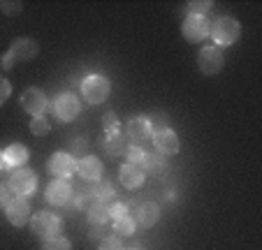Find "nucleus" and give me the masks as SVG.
Segmentation results:
<instances>
[{
    "label": "nucleus",
    "mask_w": 262,
    "mask_h": 250,
    "mask_svg": "<svg viewBox=\"0 0 262 250\" xmlns=\"http://www.w3.org/2000/svg\"><path fill=\"white\" fill-rule=\"evenodd\" d=\"M133 250H139V248H133Z\"/></svg>",
    "instance_id": "38"
},
{
    "label": "nucleus",
    "mask_w": 262,
    "mask_h": 250,
    "mask_svg": "<svg viewBox=\"0 0 262 250\" xmlns=\"http://www.w3.org/2000/svg\"><path fill=\"white\" fill-rule=\"evenodd\" d=\"M188 10H190V14L207 16L213 10V3L211 0H193V3H188Z\"/></svg>",
    "instance_id": "27"
},
{
    "label": "nucleus",
    "mask_w": 262,
    "mask_h": 250,
    "mask_svg": "<svg viewBox=\"0 0 262 250\" xmlns=\"http://www.w3.org/2000/svg\"><path fill=\"white\" fill-rule=\"evenodd\" d=\"M102 128H104V132H116L119 130V116H116L114 111H107L102 116Z\"/></svg>",
    "instance_id": "29"
},
{
    "label": "nucleus",
    "mask_w": 262,
    "mask_h": 250,
    "mask_svg": "<svg viewBox=\"0 0 262 250\" xmlns=\"http://www.w3.org/2000/svg\"><path fill=\"white\" fill-rule=\"evenodd\" d=\"M160 220V206L156 201H142L137 206V222L142 227H154Z\"/></svg>",
    "instance_id": "18"
},
{
    "label": "nucleus",
    "mask_w": 262,
    "mask_h": 250,
    "mask_svg": "<svg viewBox=\"0 0 262 250\" xmlns=\"http://www.w3.org/2000/svg\"><path fill=\"white\" fill-rule=\"evenodd\" d=\"M154 146H156V151L163 153V155H177L179 148H181V142H179L174 130L165 128L154 134Z\"/></svg>",
    "instance_id": "14"
},
{
    "label": "nucleus",
    "mask_w": 262,
    "mask_h": 250,
    "mask_svg": "<svg viewBox=\"0 0 262 250\" xmlns=\"http://www.w3.org/2000/svg\"><path fill=\"white\" fill-rule=\"evenodd\" d=\"M151 123L146 116H135L128 121V128H125V137L128 142H133V146H144L146 142H151Z\"/></svg>",
    "instance_id": "10"
},
{
    "label": "nucleus",
    "mask_w": 262,
    "mask_h": 250,
    "mask_svg": "<svg viewBox=\"0 0 262 250\" xmlns=\"http://www.w3.org/2000/svg\"><path fill=\"white\" fill-rule=\"evenodd\" d=\"M60 225H63L60 218L49 211H40V213H35V216H30V232L45 241L51 239V236H58Z\"/></svg>",
    "instance_id": "4"
},
{
    "label": "nucleus",
    "mask_w": 262,
    "mask_h": 250,
    "mask_svg": "<svg viewBox=\"0 0 262 250\" xmlns=\"http://www.w3.org/2000/svg\"><path fill=\"white\" fill-rule=\"evenodd\" d=\"M12 95V83L7 81V79H3L0 77V107L5 104V100Z\"/></svg>",
    "instance_id": "36"
},
{
    "label": "nucleus",
    "mask_w": 262,
    "mask_h": 250,
    "mask_svg": "<svg viewBox=\"0 0 262 250\" xmlns=\"http://www.w3.org/2000/svg\"><path fill=\"white\" fill-rule=\"evenodd\" d=\"M42 250H72V243H70V239H65V236H51V239L45 241V245H42Z\"/></svg>",
    "instance_id": "25"
},
{
    "label": "nucleus",
    "mask_w": 262,
    "mask_h": 250,
    "mask_svg": "<svg viewBox=\"0 0 262 250\" xmlns=\"http://www.w3.org/2000/svg\"><path fill=\"white\" fill-rule=\"evenodd\" d=\"M37 51H40V47H37V42L30 37H21V39H14L12 42V47L7 49V54L3 56V70H12L14 67V63H19V60H33L35 56H37Z\"/></svg>",
    "instance_id": "2"
},
{
    "label": "nucleus",
    "mask_w": 262,
    "mask_h": 250,
    "mask_svg": "<svg viewBox=\"0 0 262 250\" xmlns=\"http://www.w3.org/2000/svg\"><path fill=\"white\" fill-rule=\"evenodd\" d=\"M21 107L26 109V111L30 113V116H45V111L49 109V100H47L45 90L35 88V86H30V88H26L24 93H21Z\"/></svg>",
    "instance_id": "8"
},
{
    "label": "nucleus",
    "mask_w": 262,
    "mask_h": 250,
    "mask_svg": "<svg viewBox=\"0 0 262 250\" xmlns=\"http://www.w3.org/2000/svg\"><path fill=\"white\" fill-rule=\"evenodd\" d=\"M119 178H121V183H123L128 190H135V188H139L144 183L146 172H144L142 167H135V165H128V162H125V165L121 167Z\"/></svg>",
    "instance_id": "16"
},
{
    "label": "nucleus",
    "mask_w": 262,
    "mask_h": 250,
    "mask_svg": "<svg viewBox=\"0 0 262 250\" xmlns=\"http://www.w3.org/2000/svg\"><path fill=\"white\" fill-rule=\"evenodd\" d=\"M109 216L114 218V220H119V218H125V216H128V204H123V201H116L114 206H109Z\"/></svg>",
    "instance_id": "31"
},
{
    "label": "nucleus",
    "mask_w": 262,
    "mask_h": 250,
    "mask_svg": "<svg viewBox=\"0 0 262 250\" xmlns=\"http://www.w3.org/2000/svg\"><path fill=\"white\" fill-rule=\"evenodd\" d=\"M148 118V123H151V128H158V130H165L167 128V118H165V113L163 111H158V113H151V116H146Z\"/></svg>",
    "instance_id": "34"
},
{
    "label": "nucleus",
    "mask_w": 262,
    "mask_h": 250,
    "mask_svg": "<svg viewBox=\"0 0 262 250\" xmlns=\"http://www.w3.org/2000/svg\"><path fill=\"white\" fill-rule=\"evenodd\" d=\"M47 169L56 178H70L77 172V160L70 153H54L49 157V162H47Z\"/></svg>",
    "instance_id": "13"
},
{
    "label": "nucleus",
    "mask_w": 262,
    "mask_h": 250,
    "mask_svg": "<svg viewBox=\"0 0 262 250\" xmlns=\"http://www.w3.org/2000/svg\"><path fill=\"white\" fill-rule=\"evenodd\" d=\"M24 10L21 3H10V0H0V12H5V14H19Z\"/></svg>",
    "instance_id": "33"
},
{
    "label": "nucleus",
    "mask_w": 262,
    "mask_h": 250,
    "mask_svg": "<svg viewBox=\"0 0 262 250\" xmlns=\"http://www.w3.org/2000/svg\"><path fill=\"white\" fill-rule=\"evenodd\" d=\"M102 148L109 155H123L125 148H128V137H125L123 132H119V130H116V132H109L102 142Z\"/></svg>",
    "instance_id": "19"
},
{
    "label": "nucleus",
    "mask_w": 262,
    "mask_h": 250,
    "mask_svg": "<svg viewBox=\"0 0 262 250\" xmlns=\"http://www.w3.org/2000/svg\"><path fill=\"white\" fill-rule=\"evenodd\" d=\"M223 63H225V56L218 47H202L198 54V65L200 72L207 74V77H213L223 70Z\"/></svg>",
    "instance_id": "7"
},
{
    "label": "nucleus",
    "mask_w": 262,
    "mask_h": 250,
    "mask_svg": "<svg viewBox=\"0 0 262 250\" xmlns=\"http://www.w3.org/2000/svg\"><path fill=\"white\" fill-rule=\"evenodd\" d=\"M86 151H89V142H86L84 137H77V139H72L70 142V155H81L84 157L86 155Z\"/></svg>",
    "instance_id": "28"
},
{
    "label": "nucleus",
    "mask_w": 262,
    "mask_h": 250,
    "mask_svg": "<svg viewBox=\"0 0 262 250\" xmlns=\"http://www.w3.org/2000/svg\"><path fill=\"white\" fill-rule=\"evenodd\" d=\"M123 155H125V160H128V165H135V167H144V160H146L144 146H133V144L125 148Z\"/></svg>",
    "instance_id": "22"
},
{
    "label": "nucleus",
    "mask_w": 262,
    "mask_h": 250,
    "mask_svg": "<svg viewBox=\"0 0 262 250\" xmlns=\"http://www.w3.org/2000/svg\"><path fill=\"white\" fill-rule=\"evenodd\" d=\"M5 157H3V151H0V172H3V169H5Z\"/></svg>",
    "instance_id": "37"
},
{
    "label": "nucleus",
    "mask_w": 262,
    "mask_h": 250,
    "mask_svg": "<svg viewBox=\"0 0 262 250\" xmlns=\"http://www.w3.org/2000/svg\"><path fill=\"white\" fill-rule=\"evenodd\" d=\"M47 201L54 206H68L70 199L74 197V188L70 186L68 178H54V181L47 186Z\"/></svg>",
    "instance_id": "12"
},
{
    "label": "nucleus",
    "mask_w": 262,
    "mask_h": 250,
    "mask_svg": "<svg viewBox=\"0 0 262 250\" xmlns=\"http://www.w3.org/2000/svg\"><path fill=\"white\" fill-rule=\"evenodd\" d=\"M109 232H112V230H107V225H93V227H91L89 239L102 241V239H107V236H109Z\"/></svg>",
    "instance_id": "32"
},
{
    "label": "nucleus",
    "mask_w": 262,
    "mask_h": 250,
    "mask_svg": "<svg viewBox=\"0 0 262 250\" xmlns=\"http://www.w3.org/2000/svg\"><path fill=\"white\" fill-rule=\"evenodd\" d=\"M93 197H95V201L109 204V201H114L116 190H114V186H112L109 181H95L93 183Z\"/></svg>",
    "instance_id": "21"
},
{
    "label": "nucleus",
    "mask_w": 262,
    "mask_h": 250,
    "mask_svg": "<svg viewBox=\"0 0 262 250\" xmlns=\"http://www.w3.org/2000/svg\"><path fill=\"white\" fill-rule=\"evenodd\" d=\"M135 230H137V222L133 220V216H125V218L114 220V232H116V234L130 236V234H135Z\"/></svg>",
    "instance_id": "23"
},
{
    "label": "nucleus",
    "mask_w": 262,
    "mask_h": 250,
    "mask_svg": "<svg viewBox=\"0 0 262 250\" xmlns=\"http://www.w3.org/2000/svg\"><path fill=\"white\" fill-rule=\"evenodd\" d=\"M112 220L109 216V204H102V201H95L89 209V222L91 225H107Z\"/></svg>",
    "instance_id": "20"
},
{
    "label": "nucleus",
    "mask_w": 262,
    "mask_h": 250,
    "mask_svg": "<svg viewBox=\"0 0 262 250\" xmlns=\"http://www.w3.org/2000/svg\"><path fill=\"white\" fill-rule=\"evenodd\" d=\"M51 111H54V116L58 118V121L68 123V121H72V118H77L81 113V100L77 98L74 93L65 90V93H60L58 98L54 100Z\"/></svg>",
    "instance_id": "5"
},
{
    "label": "nucleus",
    "mask_w": 262,
    "mask_h": 250,
    "mask_svg": "<svg viewBox=\"0 0 262 250\" xmlns=\"http://www.w3.org/2000/svg\"><path fill=\"white\" fill-rule=\"evenodd\" d=\"M109 93H112V83L102 74H89L81 81V95L91 104H102L109 98Z\"/></svg>",
    "instance_id": "3"
},
{
    "label": "nucleus",
    "mask_w": 262,
    "mask_h": 250,
    "mask_svg": "<svg viewBox=\"0 0 262 250\" xmlns=\"http://www.w3.org/2000/svg\"><path fill=\"white\" fill-rule=\"evenodd\" d=\"M100 250H125V248H123V243H121V239H119V236L109 234L107 239H102V241H100Z\"/></svg>",
    "instance_id": "30"
},
{
    "label": "nucleus",
    "mask_w": 262,
    "mask_h": 250,
    "mask_svg": "<svg viewBox=\"0 0 262 250\" xmlns=\"http://www.w3.org/2000/svg\"><path fill=\"white\" fill-rule=\"evenodd\" d=\"M12 195H14V192L10 190V186H7V183H0V209H5V206L10 204Z\"/></svg>",
    "instance_id": "35"
},
{
    "label": "nucleus",
    "mask_w": 262,
    "mask_h": 250,
    "mask_svg": "<svg viewBox=\"0 0 262 250\" xmlns=\"http://www.w3.org/2000/svg\"><path fill=\"white\" fill-rule=\"evenodd\" d=\"M77 172H79L81 181L84 183H95L102 176V162L95 155H84L79 162H77Z\"/></svg>",
    "instance_id": "15"
},
{
    "label": "nucleus",
    "mask_w": 262,
    "mask_h": 250,
    "mask_svg": "<svg viewBox=\"0 0 262 250\" xmlns=\"http://www.w3.org/2000/svg\"><path fill=\"white\" fill-rule=\"evenodd\" d=\"M5 216L7 220L14 227H24L30 222V216H33V209H30V201L26 197H12V201L5 206Z\"/></svg>",
    "instance_id": "11"
},
{
    "label": "nucleus",
    "mask_w": 262,
    "mask_h": 250,
    "mask_svg": "<svg viewBox=\"0 0 262 250\" xmlns=\"http://www.w3.org/2000/svg\"><path fill=\"white\" fill-rule=\"evenodd\" d=\"M7 186H10V190L16 197H28L37 188V176H35V172L28 169V167H19V169H14L10 174V183Z\"/></svg>",
    "instance_id": "6"
},
{
    "label": "nucleus",
    "mask_w": 262,
    "mask_h": 250,
    "mask_svg": "<svg viewBox=\"0 0 262 250\" xmlns=\"http://www.w3.org/2000/svg\"><path fill=\"white\" fill-rule=\"evenodd\" d=\"M3 157H5V165L12 167V169H19V167H26L28 162V148L24 144H10V146L3 151Z\"/></svg>",
    "instance_id": "17"
},
{
    "label": "nucleus",
    "mask_w": 262,
    "mask_h": 250,
    "mask_svg": "<svg viewBox=\"0 0 262 250\" xmlns=\"http://www.w3.org/2000/svg\"><path fill=\"white\" fill-rule=\"evenodd\" d=\"M209 26H211V21L207 19V16H198V14H188L186 19H183V26H181V35L188 42H202L204 37L209 35Z\"/></svg>",
    "instance_id": "9"
},
{
    "label": "nucleus",
    "mask_w": 262,
    "mask_h": 250,
    "mask_svg": "<svg viewBox=\"0 0 262 250\" xmlns=\"http://www.w3.org/2000/svg\"><path fill=\"white\" fill-rule=\"evenodd\" d=\"M209 35L213 37V42L221 47H230L234 44L242 35V24H239L234 16H218L211 26H209Z\"/></svg>",
    "instance_id": "1"
},
{
    "label": "nucleus",
    "mask_w": 262,
    "mask_h": 250,
    "mask_svg": "<svg viewBox=\"0 0 262 250\" xmlns=\"http://www.w3.org/2000/svg\"><path fill=\"white\" fill-rule=\"evenodd\" d=\"M165 167V157H163V153H146V160H144V172L146 169H151V172H160Z\"/></svg>",
    "instance_id": "26"
},
{
    "label": "nucleus",
    "mask_w": 262,
    "mask_h": 250,
    "mask_svg": "<svg viewBox=\"0 0 262 250\" xmlns=\"http://www.w3.org/2000/svg\"><path fill=\"white\" fill-rule=\"evenodd\" d=\"M30 132H33L35 137H45V134L51 132V123L47 121L45 116H35L33 121H30Z\"/></svg>",
    "instance_id": "24"
}]
</instances>
